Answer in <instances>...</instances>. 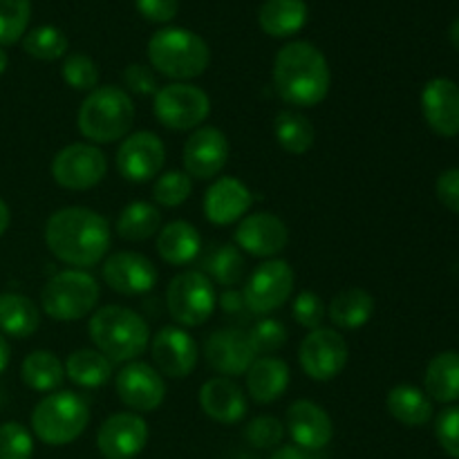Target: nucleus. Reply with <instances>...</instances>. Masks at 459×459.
<instances>
[{
	"instance_id": "nucleus-1",
	"label": "nucleus",
	"mask_w": 459,
	"mask_h": 459,
	"mask_svg": "<svg viewBox=\"0 0 459 459\" xmlns=\"http://www.w3.org/2000/svg\"><path fill=\"white\" fill-rule=\"evenodd\" d=\"M110 224L88 206H65L45 222V245L61 263L88 269L101 263L110 249Z\"/></svg>"
},
{
	"instance_id": "nucleus-2",
	"label": "nucleus",
	"mask_w": 459,
	"mask_h": 459,
	"mask_svg": "<svg viewBox=\"0 0 459 459\" xmlns=\"http://www.w3.org/2000/svg\"><path fill=\"white\" fill-rule=\"evenodd\" d=\"M332 72L325 54L307 40H294L278 49L273 61L276 94L294 108H314L330 94Z\"/></svg>"
},
{
	"instance_id": "nucleus-3",
	"label": "nucleus",
	"mask_w": 459,
	"mask_h": 459,
	"mask_svg": "<svg viewBox=\"0 0 459 459\" xmlns=\"http://www.w3.org/2000/svg\"><path fill=\"white\" fill-rule=\"evenodd\" d=\"M94 350L112 363L137 361L151 345V327L134 309L124 305H103L88 323Z\"/></svg>"
},
{
	"instance_id": "nucleus-4",
	"label": "nucleus",
	"mask_w": 459,
	"mask_h": 459,
	"mask_svg": "<svg viewBox=\"0 0 459 459\" xmlns=\"http://www.w3.org/2000/svg\"><path fill=\"white\" fill-rule=\"evenodd\" d=\"M134 101L119 85H99L88 92L76 115V128L94 143H112L128 137L134 124Z\"/></svg>"
},
{
	"instance_id": "nucleus-5",
	"label": "nucleus",
	"mask_w": 459,
	"mask_h": 459,
	"mask_svg": "<svg viewBox=\"0 0 459 459\" xmlns=\"http://www.w3.org/2000/svg\"><path fill=\"white\" fill-rule=\"evenodd\" d=\"M148 58L152 70L175 79V83H182L204 74L211 63V49L195 31L164 27L148 40Z\"/></svg>"
},
{
	"instance_id": "nucleus-6",
	"label": "nucleus",
	"mask_w": 459,
	"mask_h": 459,
	"mask_svg": "<svg viewBox=\"0 0 459 459\" xmlns=\"http://www.w3.org/2000/svg\"><path fill=\"white\" fill-rule=\"evenodd\" d=\"M88 424V403L74 390L45 394L31 411V430L48 446H67L76 442Z\"/></svg>"
},
{
	"instance_id": "nucleus-7",
	"label": "nucleus",
	"mask_w": 459,
	"mask_h": 459,
	"mask_svg": "<svg viewBox=\"0 0 459 459\" xmlns=\"http://www.w3.org/2000/svg\"><path fill=\"white\" fill-rule=\"evenodd\" d=\"M101 296L97 278L85 269H63L45 282L40 291V307L58 323L81 321L94 312Z\"/></svg>"
},
{
	"instance_id": "nucleus-8",
	"label": "nucleus",
	"mask_w": 459,
	"mask_h": 459,
	"mask_svg": "<svg viewBox=\"0 0 459 459\" xmlns=\"http://www.w3.org/2000/svg\"><path fill=\"white\" fill-rule=\"evenodd\" d=\"M218 296L204 272H182L169 282L166 307L182 327H200L213 316Z\"/></svg>"
},
{
	"instance_id": "nucleus-9",
	"label": "nucleus",
	"mask_w": 459,
	"mask_h": 459,
	"mask_svg": "<svg viewBox=\"0 0 459 459\" xmlns=\"http://www.w3.org/2000/svg\"><path fill=\"white\" fill-rule=\"evenodd\" d=\"M152 112L164 128L197 130L211 115V99L202 88L191 83H169L157 90Z\"/></svg>"
},
{
	"instance_id": "nucleus-10",
	"label": "nucleus",
	"mask_w": 459,
	"mask_h": 459,
	"mask_svg": "<svg viewBox=\"0 0 459 459\" xmlns=\"http://www.w3.org/2000/svg\"><path fill=\"white\" fill-rule=\"evenodd\" d=\"M294 269L287 260H264L260 267L254 269L242 290L247 309L251 314H260V316L276 312L294 294Z\"/></svg>"
},
{
	"instance_id": "nucleus-11",
	"label": "nucleus",
	"mask_w": 459,
	"mask_h": 459,
	"mask_svg": "<svg viewBox=\"0 0 459 459\" xmlns=\"http://www.w3.org/2000/svg\"><path fill=\"white\" fill-rule=\"evenodd\" d=\"M108 157L94 143H70L52 160V178L65 191H88L103 182Z\"/></svg>"
},
{
	"instance_id": "nucleus-12",
	"label": "nucleus",
	"mask_w": 459,
	"mask_h": 459,
	"mask_svg": "<svg viewBox=\"0 0 459 459\" xmlns=\"http://www.w3.org/2000/svg\"><path fill=\"white\" fill-rule=\"evenodd\" d=\"M350 359L348 341L330 327L312 330L299 348V361L312 381H332L345 370Z\"/></svg>"
},
{
	"instance_id": "nucleus-13",
	"label": "nucleus",
	"mask_w": 459,
	"mask_h": 459,
	"mask_svg": "<svg viewBox=\"0 0 459 459\" xmlns=\"http://www.w3.org/2000/svg\"><path fill=\"white\" fill-rule=\"evenodd\" d=\"M166 161V148L160 134L139 130L128 134L117 151V169L121 178L133 184H146L160 175Z\"/></svg>"
},
{
	"instance_id": "nucleus-14",
	"label": "nucleus",
	"mask_w": 459,
	"mask_h": 459,
	"mask_svg": "<svg viewBox=\"0 0 459 459\" xmlns=\"http://www.w3.org/2000/svg\"><path fill=\"white\" fill-rule=\"evenodd\" d=\"M115 388L121 403L137 415L157 411L166 399L164 377L157 372V368L143 361L126 363L117 375Z\"/></svg>"
},
{
	"instance_id": "nucleus-15",
	"label": "nucleus",
	"mask_w": 459,
	"mask_h": 459,
	"mask_svg": "<svg viewBox=\"0 0 459 459\" xmlns=\"http://www.w3.org/2000/svg\"><path fill=\"white\" fill-rule=\"evenodd\" d=\"M229 155L231 146L227 134L215 126H200L184 143V173L191 179H213L224 170Z\"/></svg>"
},
{
	"instance_id": "nucleus-16",
	"label": "nucleus",
	"mask_w": 459,
	"mask_h": 459,
	"mask_svg": "<svg viewBox=\"0 0 459 459\" xmlns=\"http://www.w3.org/2000/svg\"><path fill=\"white\" fill-rule=\"evenodd\" d=\"M103 281L121 296H142L155 290L160 273L151 258L137 251H117L101 267Z\"/></svg>"
},
{
	"instance_id": "nucleus-17",
	"label": "nucleus",
	"mask_w": 459,
	"mask_h": 459,
	"mask_svg": "<svg viewBox=\"0 0 459 459\" xmlns=\"http://www.w3.org/2000/svg\"><path fill=\"white\" fill-rule=\"evenodd\" d=\"M236 247L255 258H276L290 242L287 224L269 211L249 213L240 220L233 233Z\"/></svg>"
},
{
	"instance_id": "nucleus-18",
	"label": "nucleus",
	"mask_w": 459,
	"mask_h": 459,
	"mask_svg": "<svg viewBox=\"0 0 459 459\" xmlns=\"http://www.w3.org/2000/svg\"><path fill=\"white\" fill-rule=\"evenodd\" d=\"M152 363L160 375L186 379L197 366V343L184 327L166 325L151 336Z\"/></svg>"
},
{
	"instance_id": "nucleus-19",
	"label": "nucleus",
	"mask_w": 459,
	"mask_h": 459,
	"mask_svg": "<svg viewBox=\"0 0 459 459\" xmlns=\"http://www.w3.org/2000/svg\"><path fill=\"white\" fill-rule=\"evenodd\" d=\"M148 444V424L137 412H115L97 433V448L106 459H134Z\"/></svg>"
},
{
	"instance_id": "nucleus-20",
	"label": "nucleus",
	"mask_w": 459,
	"mask_h": 459,
	"mask_svg": "<svg viewBox=\"0 0 459 459\" xmlns=\"http://www.w3.org/2000/svg\"><path fill=\"white\" fill-rule=\"evenodd\" d=\"M204 359L218 375L222 377H242L255 361V352L249 343L245 330L227 327L218 330L204 341Z\"/></svg>"
},
{
	"instance_id": "nucleus-21",
	"label": "nucleus",
	"mask_w": 459,
	"mask_h": 459,
	"mask_svg": "<svg viewBox=\"0 0 459 459\" xmlns=\"http://www.w3.org/2000/svg\"><path fill=\"white\" fill-rule=\"evenodd\" d=\"M421 112L439 137L459 134V85L446 76L430 79L421 90Z\"/></svg>"
},
{
	"instance_id": "nucleus-22",
	"label": "nucleus",
	"mask_w": 459,
	"mask_h": 459,
	"mask_svg": "<svg viewBox=\"0 0 459 459\" xmlns=\"http://www.w3.org/2000/svg\"><path fill=\"white\" fill-rule=\"evenodd\" d=\"M285 429L290 430L296 446L305 451H321L334 437V424L325 408L309 399H299L287 408Z\"/></svg>"
},
{
	"instance_id": "nucleus-23",
	"label": "nucleus",
	"mask_w": 459,
	"mask_h": 459,
	"mask_svg": "<svg viewBox=\"0 0 459 459\" xmlns=\"http://www.w3.org/2000/svg\"><path fill=\"white\" fill-rule=\"evenodd\" d=\"M254 204L249 186L242 179L218 178L204 193V218L211 224L227 227V224L238 222L247 215V211Z\"/></svg>"
},
{
	"instance_id": "nucleus-24",
	"label": "nucleus",
	"mask_w": 459,
	"mask_h": 459,
	"mask_svg": "<svg viewBox=\"0 0 459 459\" xmlns=\"http://www.w3.org/2000/svg\"><path fill=\"white\" fill-rule=\"evenodd\" d=\"M200 406L218 424H238L247 415V397L229 377H213L200 388Z\"/></svg>"
},
{
	"instance_id": "nucleus-25",
	"label": "nucleus",
	"mask_w": 459,
	"mask_h": 459,
	"mask_svg": "<svg viewBox=\"0 0 459 459\" xmlns=\"http://www.w3.org/2000/svg\"><path fill=\"white\" fill-rule=\"evenodd\" d=\"M290 366L276 357H258L247 370V393L255 403H273L287 393Z\"/></svg>"
},
{
	"instance_id": "nucleus-26",
	"label": "nucleus",
	"mask_w": 459,
	"mask_h": 459,
	"mask_svg": "<svg viewBox=\"0 0 459 459\" xmlns=\"http://www.w3.org/2000/svg\"><path fill=\"white\" fill-rule=\"evenodd\" d=\"M202 249V236L186 220H175L157 233V254L173 267H184L193 263Z\"/></svg>"
},
{
	"instance_id": "nucleus-27",
	"label": "nucleus",
	"mask_w": 459,
	"mask_h": 459,
	"mask_svg": "<svg viewBox=\"0 0 459 459\" xmlns=\"http://www.w3.org/2000/svg\"><path fill=\"white\" fill-rule=\"evenodd\" d=\"M307 16L305 0H264L258 12V25L273 39H287L303 30Z\"/></svg>"
},
{
	"instance_id": "nucleus-28",
	"label": "nucleus",
	"mask_w": 459,
	"mask_h": 459,
	"mask_svg": "<svg viewBox=\"0 0 459 459\" xmlns=\"http://www.w3.org/2000/svg\"><path fill=\"white\" fill-rule=\"evenodd\" d=\"M375 314V299L363 287H348L330 300L327 316L341 330H361Z\"/></svg>"
},
{
	"instance_id": "nucleus-29",
	"label": "nucleus",
	"mask_w": 459,
	"mask_h": 459,
	"mask_svg": "<svg viewBox=\"0 0 459 459\" xmlns=\"http://www.w3.org/2000/svg\"><path fill=\"white\" fill-rule=\"evenodd\" d=\"M40 327V309L31 299L13 291L0 294V334L27 339Z\"/></svg>"
},
{
	"instance_id": "nucleus-30",
	"label": "nucleus",
	"mask_w": 459,
	"mask_h": 459,
	"mask_svg": "<svg viewBox=\"0 0 459 459\" xmlns=\"http://www.w3.org/2000/svg\"><path fill=\"white\" fill-rule=\"evenodd\" d=\"M21 379L34 393H56L65 381V363L49 350H34L22 359Z\"/></svg>"
},
{
	"instance_id": "nucleus-31",
	"label": "nucleus",
	"mask_w": 459,
	"mask_h": 459,
	"mask_svg": "<svg viewBox=\"0 0 459 459\" xmlns=\"http://www.w3.org/2000/svg\"><path fill=\"white\" fill-rule=\"evenodd\" d=\"M424 385L430 402L455 403L459 399V352L446 350L430 359L424 375Z\"/></svg>"
},
{
	"instance_id": "nucleus-32",
	"label": "nucleus",
	"mask_w": 459,
	"mask_h": 459,
	"mask_svg": "<svg viewBox=\"0 0 459 459\" xmlns=\"http://www.w3.org/2000/svg\"><path fill=\"white\" fill-rule=\"evenodd\" d=\"M385 408L399 424L411 426V429L426 426L433 420V402L417 385H394L385 397Z\"/></svg>"
},
{
	"instance_id": "nucleus-33",
	"label": "nucleus",
	"mask_w": 459,
	"mask_h": 459,
	"mask_svg": "<svg viewBox=\"0 0 459 459\" xmlns=\"http://www.w3.org/2000/svg\"><path fill=\"white\" fill-rule=\"evenodd\" d=\"M65 377L79 388H101L110 381L112 361L99 350H74L65 361Z\"/></svg>"
},
{
	"instance_id": "nucleus-34",
	"label": "nucleus",
	"mask_w": 459,
	"mask_h": 459,
	"mask_svg": "<svg viewBox=\"0 0 459 459\" xmlns=\"http://www.w3.org/2000/svg\"><path fill=\"white\" fill-rule=\"evenodd\" d=\"M273 134H276L278 146L290 155H305L307 151H312L314 142H316V128L309 117L299 110L278 112L273 119Z\"/></svg>"
},
{
	"instance_id": "nucleus-35",
	"label": "nucleus",
	"mask_w": 459,
	"mask_h": 459,
	"mask_svg": "<svg viewBox=\"0 0 459 459\" xmlns=\"http://www.w3.org/2000/svg\"><path fill=\"white\" fill-rule=\"evenodd\" d=\"M161 213L151 202H130L117 218V233L128 242H143L160 233Z\"/></svg>"
},
{
	"instance_id": "nucleus-36",
	"label": "nucleus",
	"mask_w": 459,
	"mask_h": 459,
	"mask_svg": "<svg viewBox=\"0 0 459 459\" xmlns=\"http://www.w3.org/2000/svg\"><path fill=\"white\" fill-rule=\"evenodd\" d=\"M204 273L231 290L245 278V255L236 245H220L204 258Z\"/></svg>"
},
{
	"instance_id": "nucleus-37",
	"label": "nucleus",
	"mask_w": 459,
	"mask_h": 459,
	"mask_svg": "<svg viewBox=\"0 0 459 459\" xmlns=\"http://www.w3.org/2000/svg\"><path fill=\"white\" fill-rule=\"evenodd\" d=\"M67 36L54 25H40L22 36V49L39 61H56L67 54Z\"/></svg>"
},
{
	"instance_id": "nucleus-38",
	"label": "nucleus",
	"mask_w": 459,
	"mask_h": 459,
	"mask_svg": "<svg viewBox=\"0 0 459 459\" xmlns=\"http://www.w3.org/2000/svg\"><path fill=\"white\" fill-rule=\"evenodd\" d=\"M31 0H0V45H13L27 34Z\"/></svg>"
},
{
	"instance_id": "nucleus-39",
	"label": "nucleus",
	"mask_w": 459,
	"mask_h": 459,
	"mask_svg": "<svg viewBox=\"0 0 459 459\" xmlns=\"http://www.w3.org/2000/svg\"><path fill=\"white\" fill-rule=\"evenodd\" d=\"M61 76L76 92H92L99 88V67L88 54H67L61 65Z\"/></svg>"
},
{
	"instance_id": "nucleus-40",
	"label": "nucleus",
	"mask_w": 459,
	"mask_h": 459,
	"mask_svg": "<svg viewBox=\"0 0 459 459\" xmlns=\"http://www.w3.org/2000/svg\"><path fill=\"white\" fill-rule=\"evenodd\" d=\"M191 191L193 179L184 170H169V173L157 178L155 186H152V197H155L157 204L175 209L191 197Z\"/></svg>"
},
{
	"instance_id": "nucleus-41",
	"label": "nucleus",
	"mask_w": 459,
	"mask_h": 459,
	"mask_svg": "<svg viewBox=\"0 0 459 459\" xmlns=\"http://www.w3.org/2000/svg\"><path fill=\"white\" fill-rule=\"evenodd\" d=\"M255 357H269L287 343V327L278 318H260L247 332Z\"/></svg>"
},
{
	"instance_id": "nucleus-42",
	"label": "nucleus",
	"mask_w": 459,
	"mask_h": 459,
	"mask_svg": "<svg viewBox=\"0 0 459 459\" xmlns=\"http://www.w3.org/2000/svg\"><path fill=\"white\" fill-rule=\"evenodd\" d=\"M34 457V437L18 421L0 426V459H31Z\"/></svg>"
},
{
	"instance_id": "nucleus-43",
	"label": "nucleus",
	"mask_w": 459,
	"mask_h": 459,
	"mask_svg": "<svg viewBox=\"0 0 459 459\" xmlns=\"http://www.w3.org/2000/svg\"><path fill=\"white\" fill-rule=\"evenodd\" d=\"M285 435V426L281 420L272 415L254 417L249 424L245 426V439L254 448H273L282 442Z\"/></svg>"
},
{
	"instance_id": "nucleus-44",
	"label": "nucleus",
	"mask_w": 459,
	"mask_h": 459,
	"mask_svg": "<svg viewBox=\"0 0 459 459\" xmlns=\"http://www.w3.org/2000/svg\"><path fill=\"white\" fill-rule=\"evenodd\" d=\"M325 314V303H323L321 296L314 294V291H300L294 299V303H291V316H294V321L309 332L321 327Z\"/></svg>"
},
{
	"instance_id": "nucleus-45",
	"label": "nucleus",
	"mask_w": 459,
	"mask_h": 459,
	"mask_svg": "<svg viewBox=\"0 0 459 459\" xmlns=\"http://www.w3.org/2000/svg\"><path fill=\"white\" fill-rule=\"evenodd\" d=\"M435 435L446 455L459 459V406H451L439 412L437 421H435Z\"/></svg>"
},
{
	"instance_id": "nucleus-46",
	"label": "nucleus",
	"mask_w": 459,
	"mask_h": 459,
	"mask_svg": "<svg viewBox=\"0 0 459 459\" xmlns=\"http://www.w3.org/2000/svg\"><path fill=\"white\" fill-rule=\"evenodd\" d=\"M126 85V92L139 94V97H155L160 83H157V74L152 67L143 65V63H130L121 74Z\"/></svg>"
},
{
	"instance_id": "nucleus-47",
	"label": "nucleus",
	"mask_w": 459,
	"mask_h": 459,
	"mask_svg": "<svg viewBox=\"0 0 459 459\" xmlns=\"http://www.w3.org/2000/svg\"><path fill=\"white\" fill-rule=\"evenodd\" d=\"M134 4L151 22H170L179 12V0H134Z\"/></svg>"
},
{
	"instance_id": "nucleus-48",
	"label": "nucleus",
	"mask_w": 459,
	"mask_h": 459,
	"mask_svg": "<svg viewBox=\"0 0 459 459\" xmlns=\"http://www.w3.org/2000/svg\"><path fill=\"white\" fill-rule=\"evenodd\" d=\"M437 200L453 213H459V169L444 170L435 184Z\"/></svg>"
},
{
	"instance_id": "nucleus-49",
	"label": "nucleus",
	"mask_w": 459,
	"mask_h": 459,
	"mask_svg": "<svg viewBox=\"0 0 459 459\" xmlns=\"http://www.w3.org/2000/svg\"><path fill=\"white\" fill-rule=\"evenodd\" d=\"M218 305L224 314H231V316H240V314L249 312V309H247V303H245V294H242V291H236V290L224 291V294L220 296Z\"/></svg>"
},
{
	"instance_id": "nucleus-50",
	"label": "nucleus",
	"mask_w": 459,
	"mask_h": 459,
	"mask_svg": "<svg viewBox=\"0 0 459 459\" xmlns=\"http://www.w3.org/2000/svg\"><path fill=\"white\" fill-rule=\"evenodd\" d=\"M269 459H305V455L299 446H281Z\"/></svg>"
},
{
	"instance_id": "nucleus-51",
	"label": "nucleus",
	"mask_w": 459,
	"mask_h": 459,
	"mask_svg": "<svg viewBox=\"0 0 459 459\" xmlns=\"http://www.w3.org/2000/svg\"><path fill=\"white\" fill-rule=\"evenodd\" d=\"M9 359H12V348H9V341L0 334V375L7 370Z\"/></svg>"
},
{
	"instance_id": "nucleus-52",
	"label": "nucleus",
	"mask_w": 459,
	"mask_h": 459,
	"mask_svg": "<svg viewBox=\"0 0 459 459\" xmlns=\"http://www.w3.org/2000/svg\"><path fill=\"white\" fill-rule=\"evenodd\" d=\"M9 222H12V213H9V206L7 202L0 197V238L4 236V231L9 229Z\"/></svg>"
},
{
	"instance_id": "nucleus-53",
	"label": "nucleus",
	"mask_w": 459,
	"mask_h": 459,
	"mask_svg": "<svg viewBox=\"0 0 459 459\" xmlns=\"http://www.w3.org/2000/svg\"><path fill=\"white\" fill-rule=\"evenodd\" d=\"M448 39H451L453 48H455L457 52H459V18H457L455 22H453L451 30H448Z\"/></svg>"
},
{
	"instance_id": "nucleus-54",
	"label": "nucleus",
	"mask_w": 459,
	"mask_h": 459,
	"mask_svg": "<svg viewBox=\"0 0 459 459\" xmlns=\"http://www.w3.org/2000/svg\"><path fill=\"white\" fill-rule=\"evenodd\" d=\"M7 63H9L7 54H4V49L0 48V76H3V74H4V70H7Z\"/></svg>"
}]
</instances>
